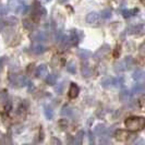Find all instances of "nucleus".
Returning <instances> with one entry per match:
<instances>
[{
  "mask_svg": "<svg viewBox=\"0 0 145 145\" xmlns=\"http://www.w3.org/2000/svg\"><path fill=\"white\" fill-rule=\"evenodd\" d=\"M124 125L131 132L141 131L143 130L145 125V118L144 117H130V118L125 119Z\"/></svg>",
  "mask_w": 145,
  "mask_h": 145,
  "instance_id": "f257e3e1",
  "label": "nucleus"
},
{
  "mask_svg": "<svg viewBox=\"0 0 145 145\" xmlns=\"http://www.w3.org/2000/svg\"><path fill=\"white\" fill-rule=\"evenodd\" d=\"M8 9L11 12L24 14L27 11V5L23 0H9L8 1Z\"/></svg>",
  "mask_w": 145,
  "mask_h": 145,
  "instance_id": "f03ea898",
  "label": "nucleus"
},
{
  "mask_svg": "<svg viewBox=\"0 0 145 145\" xmlns=\"http://www.w3.org/2000/svg\"><path fill=\"white\" fill-rule=\"evenodd\" d=\"M123 84V78H105L102 80V86L105 88H110V87H119Z\"/></svg>",
  "mask_w": 145,
  "mask_h": 145,
  "instance_id": "7ed1b4c3",
  "label": "nucleus"
},
{
  "mask_svg": "<svg viewBox=\"0 0 145 145\" xmlns=\"http://www.w3.org/2000/svg\"><path fill=\"white\" fill-rule=\"evenodd\" d=\"M32 15H33V18H35L37 20L43 19L44 16L46 15V10L40 6V3L38 1H34L33 2V6H32Z\"/></svg>",
  "mask_w": 145,
  "mask_h": 145,
  "instance_id": "20e7f679",
  "label": "nucleus"
},
{
  "mask_svg": "<svg viewBox=\"0 0 145 145\" xmlns=\"http://www.w3.org/2000/svg\"><path fill=\"white\" fill-rule=\"evenodd\" d=\"M109 51H110V46L107 45V44H105V45H103L102 47H99V48L97 49V51L93 55V58H94L96 61H101V60H103V59L108 55Z\"/></svg>",
  "mask_w": 145,
  "mask_h": 145,
  "instance_id": "39448f33",
  "label": "nucleus"
},
{
  "mask_svg": "<svg viewBox=\"0 0 145 145\" xmlns=\"http://www.w3.org/2000/svg\"><path fill=\"white\" fill-rule=\"evenodd\" d=\"M32 39L35 42V43H42L46 42L47 39V34L43 32V31H35L32 33Z\"/></svg>",
  "mask_w": 145,
  "mask_h": 145,
  "instance_id": "423d86ee",
  "label": "nucleus"
},
{
  "mask_svg": "<svg viewBox=\"0 0 145 145\" xmlns=\"http://www.w3.org/2000/svg\"><path fill=\"white\" fill-rule=\"evenodd\" d=\"M86 22L89 25H97L99 22V14L97 12H89L86 15Z\"/></svg>",
  "mask_w": 145,
  "mask_h": 145,
  "instance_id": "0eeeda50",
  "label": "nucleus"
},
{
  "mask_svg": "<svg viewBox=\"0 0 145 145\" xmlns=\"http://www.w3.org/2000/svg\"><path fill=\"white\" fill-rule=\"evenodd\" d=\"M31 51L33 54H35V55H42V54H44L46 51V47L42 43H35L32 45Z\"/></svg>",
  "mask_w": 145,
  "mask_h": 145,
  "instance_id": "6e6552de",
  "label": "nucleus"
},
{
  "mask_svg": "<svg viewBox=\"0 0 145 145\" xmlns=\"http://www.w3.org/2000/svg\"><path fill=\"white\" fill-rule=\"evenodd\" d=\"M80 93V88L79 86L75 84V83H71V85H70V88H69V97L70 98H76L78 97V95Z\"/></svg>",
  "mask_w": 145,
  "mask_h": 145,
  "instance_id": "1a4fd4ad",
  "label": "nucleus"
},
{
  "mask_svg": "<svg viewBox=\"0 0 145 145\" xmlns=\"http://www.w3.org/2000/svg\"><path fill=\"white\" fill-rule=\"evenodd\" d=\"M115 137H116V138L118 141H128L130 138L131 135L128 132H125V131L119 130L115 133Z\"/></svg>",
  "mask_w": 145,
  "mask_h": 145,
  "instance_id": "9d476101",
  "label": "nucleus"
},
{
  "mask_svg": "<svg viewBox=\"0 0 145 145\" xmlns=\"http://www.w3.org/2000/svg\"><path fill=\"white\" fill-rule=\"evenodd\" d=\"M144 32V25L143 24H138L135 26H132L129 29V33L130 34H137V35H141Z\"/></svg>",
  "mask_w": 145,
  "mask_h": 145,
  "instance_id": "9b49d317",
  "label": "nucleus"
},
{
  "mask_svg": "<svg viewBox=\"0 0 145 145\" xmlns=\"http://www.w3.org/2000/svg\"><path fill=\"white\" fill-rule=\"evenodd\" d=\"M47 72H48V68L46 65H40L37 67L36 75L38 78H45V75H47Z\"/></svg>",
  "mask_w": 145,
  "mask_h": 145,
  "instance_id": "f8f14e48",
  "label": "nucleus"
},
{
  "mask_svg": "<svg viewBox=\"0 0 145 145\" xmlns=\"http://www.w3.org/2000/svg\"><path fill=\"white\" fill-rule=\"evenodd\" d=\"M144 91H145V86H144V84H142V83H137L134 86L132 87V94L133 95L143 94Z\"/></svg>",
  "mask_w": 145,
  "mask_h": 145,
  "instance_id": "ddd939ff",
  "label": "nucleus"
},
{
  "mask_svg": "<svg viewBox=\"0 0 145 145\" xmlns=\"http://www.w3.org/2000/svg\"><path fill=\"white\" fill-rule=\"evenodd\" d=\"M69 36V39H70V43H71V46H74V45H76V44L79 43V40H80V37L78 35V31H71L70 32V35H68Z\"/></svg>",
  "mask_w": 145,
  "mask_h": 145,
  "instance_id": "4468645a",
  "label": "nucleus"
},
{
  "mask_svg": "<svg viewBox=\"0 0 145 145\" xmlns=\"http://www.w3.org/2000/svg\"><path fill=\"white\" fill-rule=\"evenodd\" d=\"M94 132H95V134L103 137V135H105V134L107 133V128H106L105 124H97V125L95 127Z\"/></svg>",
  "mask_w": 145,
  "mask_h": 145,
  "instance_id": "2eb2a0df",
  "label": "nucleus"
},
{
  "mask_svg": "<svg viewBox=\"0 0 145 145\" xmlns=\"http://www.w3.org/2000/svg\"><path fill=\"white\" fill-rule=\"evenodd\" d=\"M123 63L124 67H125V70H130L132 69V67L134 65V58L131 57V56H128L123 59Z\"/></svg>",
  "mask_w": 145,
  "mask_h": 145,
  "instance_id": "dca6fc26",
  "label": "nucleus"
},
{
  "mask_svg": "<svg viewBox=\"0 0 145 145\" xmlns=\"http://www.w3.org/2000/svg\"><path fill=\"white\" fill-rule=\"evenodd\" d=\"M8 104V93L6 91H1L0 92V106L1 107H6Z\"/></svg>",
  "mask_w": 145,
  "mask_h": 145,
  "instance_id": "f3484780",
  "label": "nucleus"
},
{
  "mask_svg": "<svg viewBox=\"0 0 145 145\" xmlns=\"http://www.w3.org/2000/svg\"><path fill=\"white\" fill-rule=\"evenodd\" d=\"M132 78H133V80H135V81L143 80V79H144V71L141 70V69H138L137 71H134L133 75H132Z\"/></svg>",
  "mask_w": 145,
  "mask_h": 145,
  "instance_id": "a211bd4d",
  "label": "nucleus"
},
{
  "mask_svg": "<svg viewBox=\"0 0 145 145\" xmlns=\"http://www.w3.org/2000/svg\"><path fill=\"white\" fill-rule=\"evenodd\" d=\"M131 97V93L128 89H123L121 91V93L119 94V98L122 101V102H128Z\"/></svg>",
  "mask_w": 145,
  "mask_h": 145,
  "instance_id": "6ab92c4d",
  "label": "nucleus"
},
{
  "mask_svg": "<svg viewBox=\"0 0 145 145\" xmlns=\"http://www.w3.org/2000/svg\"><path fill=\"white\" fill-rule=\"evenodd\" d=\"M73 112V109L70 107V106H63L62 108H61V111H60V114H61V116L63 117H69L71 116Z\"/></svg>",
  "mask_w": 145,
  "mask_h": 145,
  "instance_id": "aec40b11",
  "label": "nucleus"
},
{
  "mask_svg": "<svg viewBox=\"0 0 145 145\" xmlns=\"http://www.w3.org/2000/svg\"><path fill=\"white\" fill-rule=\"evenodd\" d=\"M57 78H58V76H57L55 73L48 74V76H47V79H46L47 84H49V85H54V84H56V82H57Z\"/></svg>",
  "mask_w": 145,
  "mask_h": 145,
  "instance_id": "412c9836",
  "label": "nucleus"
},
{
  "mask_svg": "<svg viewBox=\"0 0 145 145\" xmlns=\"http://www.w3.org/2000/svg\"><path fill=\"white\" fill-rule=\"evenodd\" d=\"M67 71L70 73H76V65H75V62H73V61H70V62H68L67 63Z\"/></svg>",
  "mask_w": 145,
  "mask_h": 145,
  "instance_id": "4be33fe9",
  "label": "nucleus"
},
{
  "mask_svg": "<svg viewBox=\"0 0 145 145\" xmlns=\"http://www.w3.org/2000/svg\"><path fill=\"white\" fill-rule=\"evenodd\" d=\"M92 54H91V51L86 50V49H81L79 50V57L81 59H84V60H87V59L89 58V56H91Z\"/></svg>",
  "mask_w": 145,
  "mask_h": 145,
  "instance_id": "5701e85b",
  "label": "nucleus"
},
{
  "mask_svg": "<svg viewBox=\"0 0 145 145\" xmlns=\"http://www.w3.org/2000/svg\"><path fill=\"white\" fill-rule=\"evenodd\" d=\"M82 74H83V76H85V78L91 76V74H92V69L89 68V65H85L82 67Z\"/></svg>",
  "mask_w": 145,
  "mask_h": 145,
  "instance_id": "b1692460",
  "label": "nucleus"
},
{
  "mask_svg": "<svg viewBox=\"0 0 145 145\" xmlns=\"http://www.w3.org/2000/svg\"><path fill=\"white\" fill-rule=\"evenodd\" d=\"M138 9H131V10H123L122 11V15H123L124 18H130L132 15L137 14L138 13Z\"/></svg>",
  "mask_w": 145,
  "mask_h": 145,
  "instance_id": "393cba45",
  "label": "nucleus"
},
{
  "mask_svg": "<svg viewBox=\"0 0 145 145\" xmlns=\"http://www.w3.org/2000/svg\"><path fill=\"white\" fill-rule=\"evenodd\" d=\"M44 109H45V116H46V118H47L48 120H51L52 117H54V111H52L51 107H49V106H45Z\"/></svg>",
  "mask_w": 145,
  "mask_h": 145,
  "instance_id": "a878e982",
  "label": "nucleus"
},
{
  "mask_svg": "<svg viewBox=\"0 0 145 145\" xmlns=\"http://www.w3.org/2000/svg\"><path fill=\"white\" fill-rule=\"evenodd\" d=\"M83 135H84V132L83 131H80L76 135H75V138H74V143L78 145L82 144V141H83Z\"/></svg>",
  "mask_w": 145,
  "mask_h": 145,
  "instance_id": "bb28decb",
  "label": "nucleus"
},
{
  "mask_svg": "<svg viewBox=\"0 0 145 145\" xmlns=\"http://www.w3.org/2000/svg\"><path fill=\"white\" fill-rule=\"evenodd\" d=\"M111 10L110 9H105V10H103L101 15H102L103 19H110L111 18Z\"/></svg>",
  "mask_w": 145,
  "mask_h": 145,
  "instance_id": "cd10ccee",
  "label": "nucleus"
},
{
  "mask_svg": "<svg viewBox=\"0 0 145 145\" xmlns=\"http://www.w3.org/2000/svg\"><path fill=\"white\" fill-rule=\"evenodd\" d=\"M63 87H65V83H60L57 86L55 87V91L57 92V94H62V91H63Z\"/></svg>",
  "mask_w": 145,
  "mask_h": 145,
  "instance_id": "c85d7f7f",
  "label": "nucleus"
},
{
  "mask_svg": "<svg viewBox=\"0 0 145 145\" xmlns=\"http://www.w3.org/2000/svg\"><path fill=\"white\" fill-rule=\"evenodd\" d=\"M7 13V9L5 6H2V5H0V16H2V15H5Z\"/></svg>",
  "mask_w": 145,
  "mask_h": 145,
  "instance_id": "c756f323",
  "label": "nucleus"
},
{
  "mask_svg": "<svg viewBox=\"0 0 145 145\" xmlns=\"http://www.w3.org/2000/svg\"><path fill=\"white\" fill-rule=\"evenodd\" d=\"M51 144L60 145V144H61V141H60V140H58L57 138H52V140H51Z\"/></svg>",
  "mask_w": 145,
  "mask_h": 145,
  "instance_id": "7c9ffc66",
  "label": "nucleus"
},
{
  "mask_svg": "<svg viewBox=\"0 0 145 145\" xmlns=\"http://www.w3.org/2000/svg\"><path fill=\"white\" fill-rule=\"evenodd\" d=\"M68 0H58V2L59 3H65Z\"/></svg>",
  "mask_w": 145,
  "mask_h": 145,
  "instance_id": "2f4dec72",
  "label": "nucleus"
},
{
  "mask_svg": "<svg viewBox=\"0 0 145 145\" xmlns=\"http://www.w3.org/2000/svg\"><path fill=\"white\" fill-rule=\"evenodd\" d=\"M43 2H49V1H51V0H42Z\"/></svg>",
  "mask_w": 145,
  "mask_h": 145,
  "instance_id": "473e14b6",
  "label": "nucleus"
}]
</instances>
